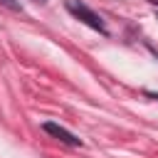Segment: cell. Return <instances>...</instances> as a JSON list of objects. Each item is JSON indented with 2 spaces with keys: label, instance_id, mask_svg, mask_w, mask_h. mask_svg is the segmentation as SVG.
I'll use <instances>...</instances> for the list:
<instances>
[{
  "label": "cell",
  "instance_id": "obj_1",
  "mask_svg": "<svg viewBox=\"0 0 158 158\" xmlns=\"http://www.w3.org/2000/svg\"><path fill=\"white\" fill-rule=\"evenodd\" d=\"M67 10H69L74 17H79L81 22H86L89 27H94V30H99V32H106V27H104L101 17H99L94 10H89L84 2H77V0H67Z\"/></svg>",
  "mask_w": 158,
  "mask_h": 158
},
{
  "label": "cell",
  "instance_id": "obj_2",
  "mask_svg": "<svg viewBox=\"0 0 158 158\" xmlns=\"http://www.w3.org/2000/svg\"><path fill=\"white\" fill-rule=\"evenodd\" d=\"M42 128H44L49 136H54V138H59V141H64V143H69V146H79V138H77V136H72L67 128H62V126H57V123H52V121H47Z\"/></svg>",
  "mask_w": 158,
  "mask_h": 158
},
{
  "label": "cell",
  "instance_id": "obj_3",
  "mask_svg": "<svg viewBox=\"0 0 158 158\" xmlns=\"http://www.w3.org/2000/svg\"><path fill=\"white\" fill-rule=\"evenodd\" d=\"M0 2H2V5H7V7H12V10H17V7H20L15 0H0Z\"/></svg>",
  "mask_w": 158,
  "mask_h": 158
},
{
  "label": "cell",
  "instance_id": "obj_4",
  "mask_svg": "<svg viewBox=\"0 0 158 158\" xmlns=\"http://www.w3.org/2000/svg\"><path fill=\"white\" fill-rule=\"evenodd\" d=\"M37 2H44V0H37Z\"/></svg>",
  "mask_w": 158,
  "mask_h": 158
}]
</instances>
